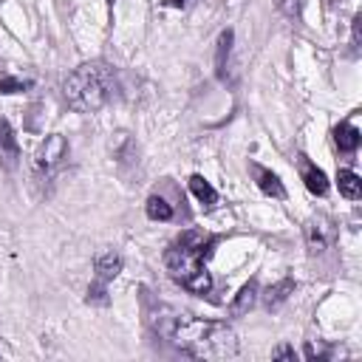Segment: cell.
<instances>
[{
  "instance_id": "cell-14",
  "label": "cell",
  "mask_w": 362,
  "mask_h": 362,
  "mask_svg": "<svg viewBox=\"0 0 362 362\" xmlns=\"http://www.w3.org/2000/svg\"><path fill=\"white\" fill-rule=\"evenodd\" d=\"M334 142H337V147H339L342 153H354V150L359 147L362 136H359V130H356L354 125L342 122V125H339V127L334 130Z\"/></svg>"
},
{
  "instance_id": "cell-12",
  "label": "cell",
  "mask_w": 362,
  "mask_h": 362,
  "mask_svg": "<svg viewBox=\"0 0 362 362\" xmlns=\"http://www.w3.org/2000/svg\"><path fill=\"white\" fill-rule=\"evenodd\" d=\"M190 190H193V196H196L207 210H213V207L218 204V193H216V187L210 185L204 175H190Z\"/></svg>"
},
{
  "instance_id": "cell-1",
  "label": "cell",
  "mask_w": 362,
  "mask_h": 362,
  "mask_svg": "<svg viewBox=\"0 0 362 362\" xmlns=\"http://www.w3.org/2000/svg\"><path fill=\"white\" fill-rule=\"evenodd\" d=\"M153 328L196 359H232L238 354L235 331L218 320H201L193 314L161 308V314L153 317Z\"/></svg>"
},
{
  "instance_id": "cell-4",
  "label": "cell",
  "mask_w": 362,
  "mask_h": 362,
  "mask_svg": "<svg viewBox=\"0 0 362 362\" xmlns=\"http://www.w3.org/2000/svg\"><path fill=\"white\" fill-rule=\"evenodd\" d=\"M68 156V142L63 133H51L46 136V142L40 144V150L35 153V170L40 175H51Z\"/></svg>"
},
{
  "instance_id": "cell-16",
  "label": "cell",
  "mask_w": 362,
  "mask_h": 362,
  "mask_svg": "<svg viewBox=\"0 0 362 362\" xmlns=\"http://www.w3.org/2000/svg\"><path fill=\"white\" fill-rule=\"evenodd\" d=\"M230 51H232V32L227 29V32H221V37H218V51H216V74H218V77H224V71H227Z\"/></svg>"
},
{
  "instance_id": "cell-15",
  "label": "cell",
  "mask_w": 362,
  "mask_h": 362,
  "mask_svg": "<svg viewBox=\"0 0 362 362\" xmlns=\"http://www.w3.org/2000/svg\"><path fill=\"white\" fill-rule=\"evenodd\" d=\"M144 213H147L150 221H170L173 218V207L161 196H150L147 204H144Z\"/></svg>"
},
{
  "instance_id": "cell-10",
  "label": "cell",
  "mask_w": 362,
  "mask_h": 362,
  "mask_svg": "<svg viewBox=\"0 0 362 362\" xmlns=\"http://www.w3.org/2000/svg\"><path fill=\"white\" fill-rule=\"evenodd\" d=\"M255 303H258V280H249V283L235 294V300L230 303V317H244V314H249V311L255 308Z\"/></svg>"
},
{
  "instance_id": "cell-11",
  "label": "cell",
  "mask_w": 362,
  "mask_h": 362,
  "mask_svg": "<svg viewBox=\"0 0 362 362\" xmlns=\"http://www.w3.org/2000/svg\"><path fill=\"white\" fill-rule=\"evenodd\" d=\"M289 294H294V280L292 277H283V280H277L275 286H269L263 292V306L269 311H275V308H280L289 300Z\"/></svg>"
},
{
  "instance_id": "cell-8",
  "label": "cell",
  "mask_w": 362,
  "mask_h": 362,
  "mask_svg": "<svg viewBox=\"0 0 362 362\" xmlns=\"http://www.w3.org/2000/svg\"><path fill=\"white\" fill-rule=\"evenodd\" d=\"M300 175H303V181H306V190H308V193H314V196H325V193H328V178H325V173H323L317 164H311L306 156H300Z\"/></svg>"
},
{
  "instance_id": "cell-18",
  "label": "cell",
  "mask_w": 362,
  "mask_h": 362,
  "mask_svg": "<svg viewBox=\"0 0 362 362\" xmlns=\"http://www.w3.org/2000/svg\"><path fill=\"white\" fill-rule=\"evenodd\" d=\"M277 6L286 18H300L303 6H306V0H277Z\"/></svg>"
},
{
  "instance_id": "cell-20",
  "label": "cell",
  "mask_w": 362,
  "mask_h": 362,
  "mask_svg": "<svg viewBox=\"0 0 362 362\" xmlns=\"http://www.w3.org/2000/svg\"><path fill=\"white\" fill-rule=\"evenodd\" d=\"M272 359H289V362H294V359H297V351H294L292 345H277V348L272 351Z\"/></svg>"
},
{
  "instance_id": "cell-3",
  "label": "cell",
  "mask_w": 362,
  "mask_h": 362,
  "mask_svg": "<svg viewBox=\"0 0 362 362\" xmlns=\"http://www.w3.org/2000/svg\"><path fill=\"white\" fill-rule=\"evenodd\" d=\"M113 94H116V74L102 60L82 63L63 80V96L68 108L77 113L102 111L113 99Z\"/></svg>"
},
{
  "instance_id": "cell-5",
  "label": "cell",
  "mask_w": 362,
  "mask_h": 362,
  "mask_svg": "<svg viewBox=\"0 0 362 362\" xmlns=\"http://www.w3.org/2000/svg\"><path fill=\"white\" fill-rule=\"evenodd\" d=\"M303 235H306L308 255H323L334 244V224L325 216H314L303 224Z\"/></svg>"
},
{
  "instance_id": "cell-19",
  "label": "cell",
  "mask_w": 362,
  "mask_h": 362,
  "mask_svg": "<svg viewBox=\"0 0 362 362\" xmlns=\"http://www.w3.org/2000/svg\"><path fill=\"white\" fill-rule=\"evenodd\" d=\"M26 88H29L26 80H15V77H4V80H0V91H4V94H20Z\"/></svg>"
},
{
  "instance_id": "cell-2",
  "label": "cell",
  "mask_w": 362,
  "mask_h": 362,
  "mask_svg": "<svg viewBox=\"0 0 362 362\" xmlns=\"http://www.w3.org/2000/svg\"><path fill=\"white\" fill-rule=\"evenodd\" d=\"M213 246H216V238L196 230L175 238L164 252V266L170 277L190 294H201V297L210 294L213 277L207 272V258L213 255Z\"/></svg>"
},
{
  "instance_id": "cell-6",
  "label": "cell",
  "mask_w": 362,
  "mask_h": 362,
  "mask_svg": "<svg viewBox=\"0 0 362 362\" xmlns=\"http://www.w3.org/2000/svg\"><path fill=\"white\" fill-rule=\"evenodd\" d=\"M20 161V144H18V136L12 130V125L0 116V164L6 170H15Z\"/></svg>"
},
{
  "instance_id": "cell-9",
  "label": "cell",
  "mask_w": 362,
  "mask_h": 362,
  "mask_svg": "<svg viewBox=\"0 0 362 362\" xmlns=\"http://www.w3.org/2000/svg\"><path fill=\"white\" fill-rule=\"evenodd\" d=\"M94 272H96V283H111L119 272H122V255L119 252H102L99 258H96V263H94Z\"/></svg>"
},
{
  "instance_id": "cell-17",
  "label": "cell",
  "mask_w": 362,
  "mask_h": 362,
  "mask_svg": "<svg viewBox=\"0 0 362 362\" xmlns=\"http://www.w3.org/2000/svg\"><path fill=\"white\" fill-rule=\"evenodd\" d=\"M88 303H96V306H108V286L105 283H91L88 286V297H85Z\"/></svg>"
},
{
  "instance_id": "cell-7",
  "label": "cell",
  "mask_w": 362,
  "mask_h": 362,
  "mask_svg": "<svg viewBox=\"0 0 362 362\" xmlns=\"http://www.w3.org/2000/svg\"><path fill=\"white\" fill-rule=\"evenodd\" d=\"M252 175H255V185L261 187V193H266L269 199H286V187H283V181L277 178V173H272L269 167L263 164H249Z\"/></svg>"
},
{
  "instance_id": "cell-13",
  "label": "cell",
  "mask_w": 362,
  "mask_h": 362,
  "mask_svg": "<svg viewBox=\"0 0 362 362\" xmlns=\"http://www.w3.org/2000/svg\"><path fill=\"white\" fill-rule=\"evenodd\" d=\"M337 187H339V193L345 196V199H351V201H356L359 196H362V181H359V175L354 173V170H337Z\"/></svg>"
}]
</instances>
